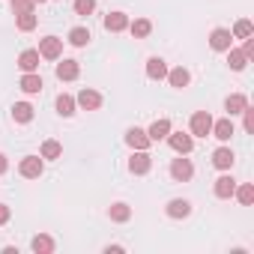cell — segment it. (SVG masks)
<instances>
[{"label":"cell","instance_id":"29","mask_svg":"<svg viewBox=\"0 0 254 254\" xmlns=\"http://www.w3.org/2000/svg\"><path fill=\"white\" fill-rule=\"evenodd\" d=\"M233 194H236V200H239L242 206H251V203H254V186H251V183L236 186V191H233Z\"/></svg>","mask_w":254,"mask_h":254},{"label":"cell","instance_id":"39","mask_svg":"<svg viewBox=\"0 0 254 254\" xmlns=\"http://www.w3.org/2000/svg\"><path fill=\"white\" fill-rule=\"evenodd\" d=\"M105 251H108V254H120V251H123V245H108Z\"/></svg>","mask_w":254,"mask_h":254},{"label":"cell","instance_id":"6","mask_svg":"<svg viewBox=\"0 0 254 254\" xmlns=\"http://www.w3.org/2000/svg\"><path fill=\"white\" fill-rule=\"evenodd\" d=\"M150 168H153V156L147 150H135V156L129 159V171L135 177H144V174H150Z\"/></svg>","mask_w":254,"mask_h":254},{"label":"cell","instance_id":"14","mask_svg":"<svg viewBox=\"0 0 254 254\" xmlns=\"http://www.w3.org/2000/svg\"><path fill=\"white\" fill-rule=\"evenodd\" d=\"M233 162H236V156H233V150H230V147H218V150L212 153V165H215L218 171H230V168H233Z\"/></svg>","mask_w":254,"mask_h":254},{"label":"cell","instance_id":"33","mask_svg":"<svg viewBox=\"0 0 254 254\" xmlns=\"http://www.w3.org/2000/svg\"><path fill=\"white\" fill-rule=\"evenodd\" d=\"M96 0H75V15H93Z\"/></svg>","mask_w":254,"mask_h":254},{"label":"cell","instance_id":"3","mask_svg":"<svg viewBox=\"0 0 254 254\" xmlns=\"http://www.w3.org/2000/svg\"><path fill=\"white\" fill-rule=\"evenodd\" d=\"M42 171H45L42 156H24V159H21V165H18V174H21L24 180H39V177H42Z\"/></svg>","mask_w":254,"mask_h":254},{"label":"cell","instance_id":"22","mask_svg":"<svg viewBox=\"0 0 254 254\" xmlns=\"http://www.w3.org/2000/svg\"><path fill=\"white\" fill-rule=\"evenodd\" d=\"M108 215H111V221H117V224H126V221L132 218V206L120 200V203H114V206L108 209Z\"/></svg>","mask_w":254,"mask_h":254},{"label":"cell","instance_id":"16","mask_svg":"<svg viewBox=\"0 0 254 254\" xmlns=\"http://www.w3.org/2000/svg\"><path fill=\"white\" fill-rule=\"evenodd\" d=\"M18 87H21L27 96H36V93L42 90V78H39V72H24L21 81H18Z\"/></svg>","mask_w":254,"mask_h":254},{"label":"cell","instance_id":"13","mask_svg":"<svg viewBox=\"0 0 254 254\" xmlns=\"http://www.w3.org/2000/svg\"><path fill=\"white\" fill-rule=\"evenodd\" d=\"M165 212H168V218H189V215H191V203H189L186 197H174V200L165 206Z\"/></svg>","mask_w":254,"mask_h":254},{"label":"cell","instance_id":"8","mask_svg":"<svg viewBox=\"0 0 254 254\" xmlns=\"http://www.w3.org/2000/svg\"><path fill=\"white\" fill-rule=\"evenodd\" d=\"M75 105H78V108H84V111H99V108H102V93H96V90L84 87V90L78 93Z\"/></svg>","mask_w":254,"mask_h":254},{"label":"cell","instance_id":"20","mask_svg":"<svg viewBox=\"0 0 254 254\" xmlns=\"http://www.w3.org/2000/svg\"><path fill=\"white\" fill-rule=\"evenodd\" d=\"M168 84H171V87H177V90L189 87V84H191V75H189V69H183V66H177V69H168Z\"/></svg>","mask_w":254,"mask_h":254},{"label":"cell","instance_id":"24","mask_svg":"<svg viewBox=\"0 0 254 254\" xmlns=\"http://www.w3.org/2000/svg\"><path fill=\"white\" fill-rule=\"evenodd\" d=\"M12 120L15 123H30L33 120V105L30 102H15L12 105Z\"/></svg>","mask_w":254,"mask_h":254},{"label":"cell","instance_id":"40","mask_svg":"<svg viewBox=\"0 0 254 254\" xmlns=\"http://www.w3.org/2000/svg\"><path fill=\"white\" fill-rule=\"evenodd\" d=\"M33 3H45V0H33Z\"/></svg>","mask_w":254,"mask_h":254},{"label":"cell","instance_id":"27","mask_svg":"<svg viewBox=\"0 0 254 254\" xmlns=\"http://www.w3.org/2000/svg\"><path fill=\"white\" fill-rule=\"evenodd\" d=\"M30 248H33L36 254H51V251H54V239H51V236H45V233H39V236H33Z\"/></svg>","mask_w":254,"mask_h":254},{"label":"cell","instance_id":"23","mask_svg":"<svg viewBox=\"0 0 254 254\" xmlns=\"http://www.w3.org/2000/svg\"><path fill=\"white\" fill-rule=\"evenodd\" d=\"M129 30H132L135 39H147L153 33V21L150 18H135V21H129Z\"/></svg>","mask_w":254,"mask_h":254},{"label":"cell","instance_id":"7","mask_svg":"<svg viewBox=\"0 0 254 254\" xmlns=\"http://www.w3.org/2000/svg\"><path fill=\"white\" fill-rule=\"evenodd\" d=\"M209 48H212V51H227V48H233V33H230L227 27H215V30L209 33Z\"/></svg>","mask_w":254,"mask_h":254},{"label":"cell","instance_id":"9","mask_svg":"<svg viewBox=\"0 0 254 254\" xmlns=\"http://www.w3.org/2000/svg\"><path fill=\"white\" fill-rule=\"evenodd\" d=\"M126 144H129L132 150H150V135L144 132V129H138V126H132L129 132H126Z\"/></svg>","mask_w":254,"mask_h":254},{"label":"cell","instance_id":"38","mask_svg":"<svg viewBox=\"0 0 254 254\" xmlns=\"http://www.w3.org/2000/svg\"><path fill=\"white\" fill-rule=\"evenodd\" d=\"M6 168H9V159H6L3 153H0V174H6Z\"/></svg>","mask_w":254,"mask_h":254},{"label":"cell","instance_id":"10","mask_svg":"<svg viewBox=\"0 0 254 254\" xmlns=\"http://www.w3.org/2000/svg\"><path fill=\"white\" fill-rule=\"evenodd\" d=\"M212 191H215V197H221V200H227V197H233V191H236V180H233L230 174H221V177L215 180V186H212Z\"/></svg>","mask_w":254,"mask_h":254},{"label":"cell","instance_id":"30","mask_svg":"<svg viewBox=\"0 0 254 254\" xmlns=\"http://www.w3.org/2000/svg\"><path fill=\"white\" fill-rule=\"evenodd\" d=\"M69 42H72L75 48H84V45L90 42V30H87V27H72V30H69Z\"/></svg>","mask_w":254,"mask_h":254},{"label":"cell","instance_id":"15","mask_svg":"<svg viewBox=\"0 0 254 254\" xmlns=\"http://www.w3.org/2000/svg\"><path fill=\"white\" fill-rule=\"evenodd\" d=\"M147 78L165 81V78H168V63H165L162 57H150V60H147Z\"/></svg>","mask_w":254,"mask_h":254},{"label":"cell","instance_id":"4","mask_svg":"<svg viewBox=\"0 0 254 254\" xmlns=\"http://www.w3.org/2000/svg\"><path fill=\"white\" fill-rule=\"evenodd\" d=\"M39 57H45V60H60V54H63V39H57V36H45V39H39Z\"/></svg>","mask_w":254,"mask_h":254},{"label":"cell","instance_id":"18","mask_svg":"<svg viewBox=\"0 0 254 254\" xmlns=\"http://www.w3.org/2000/svg\"><path fill=\"white\" fill-rule=\"evenodd\" d=\"M212 138H218V141H230L233 138V123H230V117H224V120H212V132H209Z\"/></svg>","mask_w":254,"mask_h":254},{"label":"cell","instance_id":"37","mask_svg":"<svg viewBox=\"0 0 254 254\" xmlns=\"http://www.w3.org/2000/svg\"><path fill=\"white\" fill-rule=\"evenodd\" d=\"M9 215H12V209H9L6 203H0V224H6V221H9Z\"/></svg>","mask_w":254,"mask_h":254},{"label":"cell","instance_id":"31","mask_svg":"<svg viewBox=\"0 0 254 254\" xmlns=\"http://www.w3.org/2000/svg\"><path fill=\"white\" fill-rule=\"evenodd\" d=\"M39 156H42V159H60V156H63V147H60L57 141H45L42 150H39Z\"/></svg>","mask_w":254,"mask_h":254},{"label":"cell","instance_id":"1","mask_svg":"<svg viewBox=\"0 0 254 254\" xmlns=\"http://www.w3.org/2000/svg\"><path fill=\"white\" fill-rule=\"evenodd\" d=\"M212 132V117L209 111H194L191 120H189V135L191 138H206Z\"/></svg>","mask_w":254,"mask_h":254},{"label":"cell","instance_id":"28","mask_svg":"<svg viewBox=\"0 0 254 254\" xmlns=\"http://www.w3.org/2000/svg\"><path fill=\"white\" fill-rule=\"evenodd\" d=\"M230 33H233V39H248V36H254V24H251L248 18H239Z\"/></svg>","mask_w":254,"mask_h":254},{"label":"cell","instance_id":"21","mask_svg":"<svg viewBox=\"0 0 254 254\" xmlns=\"http://www.w3.org/2000/svg\"><path fill=\"white\" fill-rule=\"evenodd\" d=\"M168 132H171V120H165V117H162V120H156L150 129H147V135H150V141H153V144H156V141H165V138H168Z\"/></svg>","mask_w":254,"mask_h":254},{"label":"cell","instance_id":"25","mask_svg":"<svg viewBox=\"0 0 254 254\" xmlns=\"http://www.w3.org/2000/svg\"><path fill=\"white\" fill-rule=\"evenodd\" d=\"M227 63H230L233 72H242L248 66V57L242 54V48H227Z\"/></svg>","mask_w":254,"mask_h":254},{"label":"cell","instance_id":"32","mask_svg":"<svg viewBox=\"0 0 254 254\" xmlns=\"http://www.w3.org/2000/svg\"><path fill=\"white\" fill-rule=\"evenodd\" d=\"M36 21H39V18H36V15H33V12H21V15H18V21H15V24H18V30H21V33H30V30H33V27H36Z\"/></svg>","mask_w":254,"mask_h":254},{"label":"cell","instance_id":"11","mask_svg":"<svg viewBox=\"0 0 254 254\" xmlns=\"http://www.w3.org/2000/svg\"><path fill=\"white\" fill-rule=\"evenodd\" d=\"M105 30H108V33H123V30H129V15H126V12H108V15H105Z\"/></svg>","mask_w":254,"mask_h":254},{"label":"cell","instance_id":"36","mask_svg":"<svg viewBox=\"0 0 254 254\" xmlns=\"http://www.w3.org/2000/svg\"><path fill=\"white\" fill-rule=\"evenodd\" d=\"M242 54H245L248 60L254 57V36H248V39H245V45H242Z\"/></svg>","mask_w":254,"mask_h":254},{"label":"cell","instance_id":"12","mask_svg":"<svg viewBox=\"0 0 254 254\" xmlns=\"http://www.w3.org/2000/svg\"><path fill=\"white\" fill-rule=\"evenodd\" d=\"M39 51L36 48H27V51H21L18 54V69L21 72H39Z\"/></svg>","mask_w":254,"mask_h":254},{"label":"cell","instance_id":"34","mask_svg":"<svg viewBox=\"0 0 254 254\" xmlns=\"http://www.w3.org/2000/svg\"><path fill=\"white\" fill-rule=\"evenodd\" d=\"M9 6H12L15 15H21V12H33V0H9Z\"/></svg>","mask_w":254,"mask_h":254},{"label":"cell","instance_id":"5","mask_svg":"<svg viewBox=\"0 0 254 254\" xmlns=\"http://www.w3.org/2000/svg\"><path fill=\"white\" fill-rule=\"evenodd\" d=\"M171 177H174L177 183H189V180L194 177V165H191V159H186V156L174 159V162H171Z\"/></svg>","mask_w":254,"mask_h":254},{"label":"cell","instance_id":"35","mask_svg":"<svg viewBox=\"0 0 254 254\" xmlns=\"http://www.w3.org/2000/svg\"><path fill=\"white\" fill-rule=\"evenodd\" d=\"M242 126H245L248 135L254 132V108H245V111H242Z\"/></svg>","mask_w":254,"mask_h":254},{"label":"cell","instance_id":"26","mask_svg":"<svg viewBox=\"0 0 254 254\" xmlns=\"http://www.w3.org/2000/svg\"><path fill=\"white\" fill-rule=\"evenodd\" d=\"M75 108H78V105H75V96H69V93H60V96H57V114H60V117H72Z\"/></svg>","mask_w":254,"mask_h":254},{"label":"cell","instance_id":"19","mask_svg":"<svg viewBox=\"0 0 254 254\" xmlns=\"http://www.w3.org/2000/svg\"><path fill=\"white\" fill-rule=\"evenodd\" d=\"M78 75H81L78 60H63V63H57V78H60V81H75Z\"/></svg>","mask_w":254,"mask_h":254},{"label":"cell","instance_id":"17","mask_svg":"<svg viewBox=\"0 0 254 254\" xmlns=\"http://www.w3.org/2000/svg\"><path fill=\"white\" fill-rule=\"evenodd\" d=\"M248 108V99L242 96V93H230L227 99H224V111H227V117H236V114H242Z\"/></svg>","mask_w":254,"mask_h":254},{"label":"cell","instance_id":"2","mask_svg":"<svg viewBox=\"0 0 254 254\" xmlns=\"http://www.w3.org/2000/svg\"><path fill=\"white\" fill-rule=\"evenodd\" d=\"M168 144H171V150L177 153V156H189L191 153V147H194V138L189 135V132H168V138H165Z\"/></svg>","mask_w":254,"mask_h":254}]
</instances>
